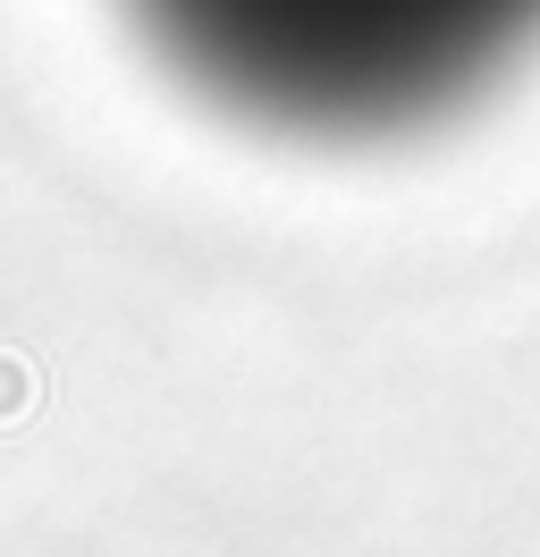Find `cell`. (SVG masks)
<instances>
[{"instance_id":"obj_1","label":"cell","mask_w":540,"mask_h":557,"mask_svg":"<svg viewBox=\"0 0 540 557\" xmlns=\"http://www.w3.org/2000/svg\"><path fill=\"white\" fill-rule=\"evenodd\" d=\"M211 85L270 110H389L499 51L540 0H144Z\"/></svg>"}]
</instances>
